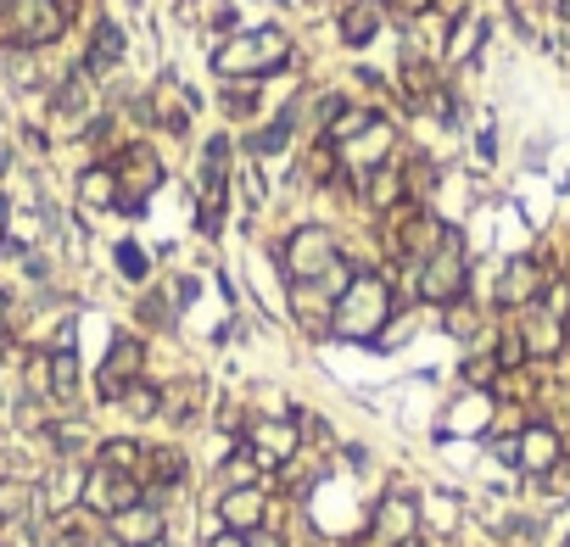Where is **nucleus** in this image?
Wrapping results in <instances>:
<instances>
[{"instance_id": "1", "label": "nucleus", "mask_w": 570, "mask_h": 547, "mask_svg": "<svg viewBox=\"0 0 570 547\" xmlns=\"http://www.w3.org/2000/svg\"><path fill=\"white\" fill-rule=\"evenodd\" d=\"M391 319V286L380 280V274H353L347 291L331 302V330L342 341H375V330H386Z\"/></svg>"}, {"instance_id": "2", "label": "nucleus", "mask_w": 570, "mask_h": 547, "mask_svg": "<svg viewBox=\"0 0 570 547\" xmlns=\"http://www.w3.org/2000/svg\"><path fill=\"white\" fill-rule=\"evenodd\" d=\"M464 286H470V262H464V246H459V235L448 229L442 235V246L420 262V280H415V297L420 302H437V308H448V302H459L464 297Z\"/></svg>"}, {"instance_id": "3", "label": "nucleus", "mask_w": 570, "mask_h": 547, "mask_svg": "<svg viewBox=\"0 0 570 547\" xmlns=\"http://www.w3.org/2000/svg\"><path fill=\"white\" fill-rule=\"evenodd\" d=\"M291 56V45H286V34L280 29H252L247 40H229V45H218V73L224 78H264L269 67H280Z\"/></svg>"}, {"instance_id": "4", "label": "nucleus", "mask_w": 570, "mask_h": 547, "mask_svg": "<svg viewBox=\"0 0 570 547\" xmlns=\"http://www.w3.org/2000/svg\"><path fill=\"white\" fill-rule=\"evenodd\" d=\"M7 29H12V45H29V51H40V45H56L62 34H67V18L73 12H62L56 0H7Z\"/></svg>"}, {"instance_id": "5", "label": "nucleus", "mask_w": 570, "mask_h": 547, "mask_svg": "<svg viewBox=\"0 0 570 547\" xmlns=\"http://www.w3.org/2000/svg\"><path fill=\"white\" fill-rule=\"evenodd\" d=\"M146 497V481L140 475H118V470H90L85 475V492H78V508L96 514V519H112L118 508H135Z\"/></svg>"}, {"instance_id": "6", "label": "nucleus", "mask_w": 570, "mask_h": 547, "mask_svg": "<svg viewBox=\"0 0 570 547\" xmlns=\"http://www.w3.org/2000/svg\"><path fill=\"white\" fill-rule=\"evenodd\" d=\"M342 257V246H336V235L331 229H319V224H308V229H297L286 246H280V268L291 274V280H319L324 268H331Z\"/></svg>"}, {"instance_id": "7", "label": "nucleus", "mask_w": 570, "mask_h": 547, "mask_svg": "<svg viewBox=\"0 0 570 547\" xmlns=\"http://www.w3.org/2000/svg\"><path fill=\"white\" fill-rule=\"evenodd\" d=\"M140 363H146V346H140L135 335H118L112 352H107V363H101V375H96V392H101L107 403H118V397L140 380Z\"/></svg>"}, {"instance_id": "8", "label": "nucleus", "mask_w": 570, "mask_h": 547, "mask_svg": "<svg viewBox=\"0 0 570 547\" xmlns=\"http://www.w3.org/2000/svg\"><path fill=\"white\" fill-rule=\"evenodd\" d=\"M218 525L224 530H258V525H269V492L264 486H224L218 492Z\"/></svg>"}, {"instance_id": "9", "label": "nucleus", "mask_w": 570, "mask_h": 547, "mask_svg": "<svg viewBox=\"0 0 570 547\" xmlns=\"http://www.w3.org/2000/svg\"><path fill=\"white\" fill-rule=\"evenodd\" d=\"M247 447L258 452V464H264V470H280V464H291V459H297V447H302V425H291V419H264V425H252V430H247Z\"/></svg>"}, {"instance_id": "10", "label": "nucleus", "mask_w": 570, "mask_h": 547, "mask_svg": "<svg viewBox=\"0 0 570 547\" xmlns=\"http://www.w3.org/2000/svg\"><path fill=\"white\" fill-rule=\"evenodd\" d=\"M542 291H548V268L537 257H515L498 274V308H531L542 302Z\"/></svg>"}, {"instance_id": "11", "label": "nucleus", "mask_w": 570, "mask_h": 547, "mask_svg": "<svg viewBox=\"0 0 570 547\" xmlns=\"http://www.w3.org/2000/svg\"><path fill=\"white\" fill-rule=\"evenodd\" d=\"M515 464H520L526 475H548L553 464H564L559 430H553V425H526V430L515 436Z\"/></svg>"}, {"instance_id": "12", "label": "nucleus", "mask_w": 570, "mask_h": 547, "mask_svg": "<svg viewBox=\"0 0 570 547\" xmlns=\"http://www.w3.org/2000/svg\"><path fill=\"white\" fill-rule=\"evenodd\" d=\"M107 536L123 541V547H146V541H162V508L151 497H140L135 508H118L107 519Z\"/></svg>"}, {"instance_id": "13", "label": "nucleus", "mask_w": 570, "mask_h": 547, "mask_svg": "<svg viewBox=\"0 0 570 547\" xmlns=\"http://www.w3.org/2000/svg\"><path fill=\"white\" fill-rule=\"evenodd\" d=\"M112 168H118V185H123V196H135V202H146V196L162 185V162H157L146 146H123Z\"/></svg>"}, {"instance_id": "14", "label": "nucleus", "mask_w": 570, "mask_h": 547, "mask_svg": "<svg viewBox=\"0 0 570 547\" xmlns=\"http://www.w3.org/2000/svg\"><path fill=\"white\" fill-rule=\"evenodd\" d=\"M391 140H397V129H391L386 118H375L364 135H353V140H347V162H353V173L364 179L369 168H380V162H386V151H391Z\"/></svg>"}, {"instance_id": "15", "label": "nucleus", "mask_w": 570, "mask_h": 547, "mask_svg": "<svg viewBox=\"0 0 570 547\" xmlns=\"http://www.w3.org/2000/svg\"><path fill=\"white\" fill-rule=\"evenodd\" d=\"M375 536H380V541H391V547H402V541L415 536V503L391 492V497L375 508Z\"/></svg>"}, {"instance_id": "16", "label": "nucleus", "mask_w": 570, "mask_h": 547, "mask_svg": "<svg viewBox=\"0 0 570 547\" xmlns=\"http://www.w3.org/2000/svg\"><path fill=\"white\" fill-rule=\"evenodd\" d=\"M118 196H123V185H118V168L112 162L85 168V179H78V202L101 213V207H118Z\"/></svg>"}, {"instance_id": "17", "label": "nucleus", "mask_w": 570, "mask_h": 547, "mask_svg": "<svg viewBox=\"0 0 570 547\" xmlns=\"http://www.w3.org/2000/svg\"><path fill=\"white\" fill-rule=\"evenodd\" d=\"M364 196H369V207L391 213L402 196H409V191H402V168H397V162H380V168H369V173H364Z\"/></svg>"}, {"instance_id": "18", "label": "nucleus", "mask_w": 570, "mask_h": 547, "mask_svg": "<svg viewBox=\"0 0 570 547\" xmlns=\"http://www.w3.org/2000/svg\"><path fill=\"white\" fill-rule=\"evenodd\" d=\"M520 335H526V352H531V357H553V352H564V324H559L553 313H542V308L520 324Z\"/></svg>"}, {"instance_id": "19", "label": "nucleus", "mask_w": 570, "mask_h": 547, "mask_svg": "<svg viewBox=\"0 0 570 547\" xmlns=\"http://www.w3.org/2000/svg\"><path fill=\"white\" fill-rule=\"evenodd\" d=\"M96 464H101V470H118V475H140L146 447H140L135 436H107V441L96 447Z\"/></svg>"}, {"instance_id": "20", "label": "nucleus", "mask_w": 570, "mask_h": 547, "mask_svg": "<svg viewBox=\"0 0 570 547\" xmlns=\"http://www.w3.org/2000/svg\"><path fill=\"white\" fill-rule=\"evenodd\" d=\"M291 308H297V319H302L308 330H331V297H324L313 280H297V286H291Z\"/></svg>"}, {"instance_id": "21", "label": "nucleus", "mask_w": 570, "mask_h": 547, "mask_svg": "<svg viewBox=\"0 0 570 547\" xmlns=\"http://www.w3.org/2000/svg\"><path fill=\"white\" fill-rule=\"evenodd\" d=\"M380 34V0H353L342 12V40L347 45H369Z\"/></svg>"}, {"instance_id": "22", "label": "nucleus", "mask_w": 570, "mask_h": 547, "mask_svg": "<svg viewBox=\"0 0 570 547\" xmlns=\"http://www.w3.org/2000/svg\"><path fill=\"white\" fill-rule=\"evenodd\" d=\"M118 62H123V29H118V23H101L96 40H90V51H85V73L96 78V73H107V67H118Z\"/></svg>"}, {"instance_id": "23", "label": "nucleus", "mask_w": 570, "mask_h": 547, "mask_svg": "<svg viewBox=\"0 0 570 547\" xmlns=\"http://www.w3.org/2000/svg\"><path fill=\"white\" fill-rule=\"evenodd\" d=\"M45 380H51V397H62V403L78 397V357H73V346H56V352H51Z\"/></svg>"}, {"instance_id": "24", "label": "nucleus", "mask_w": 570, "mask_h": 547, "mask_svg": "<svg viewBox=\"0 0 570 547\" xmlns=\"http://www.w3.org/2000/svg\"><path fill=\"white\" fill-rule=\"evenodd\" d=\"M90 84H96V78H90L85 67H78V73H67V78L56 84V96H51V107H56L62 118H78V112L90 107Z\"/></svg>"}, {"instance_id": "25", "label": "nucleus", "mask_w": 570, "mask_h": 547, "mask_svg": "<svg viewBox=\"0 0 570 547\" xmlns=\"http://www.w3.org/2000/svg\"><path fill=\"white\" fill-rule=\"evenodd\" d=\"M146 112H151V118H157L162 129H169V135H185V129H191V112H185V107L174 101V84H162L157 96L146 101Z\"/></svg>"}, {"instance_id": "26", "label": "nucleus", "mask_w": 570, "mask_h": 547, "mask_svg": "<svg viewBox=\"0 0 570 547\" xmlns=\"http://www.w3.org/2000/svg\"><path fill=\"white\" fill-rule=\"evenodd\" d=\"M302 179H308V185H331V179H336V146H331V140H313V146H308Z\"/></svg>"}, {"instance_id": "27", "label": "nucleus", "mask_w": 570, "mask_h": 547, "mask_svg": "<svg viewBox=\"0 0 570 547\" xmlns=\"http://www.w3.org/2000/svg\"><path fill=\"white\" fill-rule=\"evenodd\" d=\"M29 508H34V486H29V481H0V519L23 525Z\"/></svg>"}, {"instance_id": "28", "label": "nucleus", "mask_w": 570, "mask_h": 547, "mask_svg": "<svg viewBox=\"0 0 570 547\" xmlns=\"http://www.w3.org/2000/svg\"><path fill=\"white\" fill-rule=\"evenodd\" d=\"M375 118H380V112H369V107H342V112H336V124H331V129H324L319 140H331V146H342V140H353V135H364V129H369Z\"/></svg>"}, {"instance_id": "29", "label": "nucleus", "mask_w": 570, "mask_h": 547, "mask_svg": "<svg viewBox=\"0 0 570 547\" xmlns=\"http://www.w3.org/2000/svg\"><path fill=\"white\" fill-rule=\"evenodd\" d=\"M258 452L247 447V441H240L235 452H229V464H224V486H258Z\"/></svg>"}, {"instance_id": "30", "label": "nucleus", "mask_w": 570, "mask_h": 547, "mask_svg": "<svg viewBox=\"0 0 570 547\" xmlns=\"http://www.w3.org/2000/svg\"><path fill=\"white\" fill-rule=\"evenodd\" d=\"M118 403H123V414H129V419H157V414H162V392H157V386H146V380H135Z\"/></svg>"}, {"instance_id": "31", "label": "nucleus", "mask_w": 570, "mask_h": 547, "mask_svg": "<svg viewBox=\"0 0 570 547\" xmlns=\"http://www.w3.org/2000/svg\"><path fill=\"white\" fill-rule=\"evenodd\" d=\"M493 357H498V369H504V375H515V369H520V363L531 357V352H526V335H520V324L498 335V352H493Z\"/></svg>"}, {"instance_id": "32", "label": "nucleus", "mask_w": 570, "mask_h": 547, "mask_svg": "<svg viewBox=\"0 0 570 547\" xmlns=\"http://www.w3.org/2000/svg\"><path fill=\"white\" fill-rule=\"evenodd\" d=\"M402 89H409V96H437V67L431 62H402Z\"/></svg>"}, {"instance_id": "33", "label": "nucleus", "mask_w": 570, "mask_h": 547, "mask_svg": "<svg viewBox=\"0 0 570 547\" xmlns=\"http://www.w3.org/2000/svg\"><path fill=\"white\" fill-rule=\"evenodd\" d=\"M442 324H448V330H453L459 341H470V335L481 330V313H475V308H470V302L459 297V302H448V308H442Z\"/></svg>"}, {"instance_id": "34", "label": "nucleus", "mask_w": 570, "mask_h": 547, "mask_svg": "<svg viewBox=\"0 0 570 547\" xmlns=\"http://www.w3.org/2000/svg\"><path fill=\"white\" fill-rule=\"evenodd\" d=\"M7 73H12V84H18V89H29V84L40 78L34 51H29V45H7Z\"/></svg>"}, {"instance_id": "35", "label": "nucleus", "mask_w": 570, "mask_h": 547, "mask_svg": "<svg viewBox=\"0 0 570 547\" xmlns=\"http://www.w3.org/2000/svg\"><path fill=\"white\" fill-rule=\"evenodd\" d=\"M196 397H202V392H196V380H191L185 392H180V386H174V392H162V414H169V419H191V414H196Z\"/></svg>"}, {"instance_id": "36", "label": "nucleus", "mask_w": 570, "mask_h": 547, "mask_svg": "<svg viewBox=\"0 0 570 547\" xmlns=\"http://www.w3.org/2000/svg\"><path fill=\"white\" fill-rule=\"evenodd\" d=\"M498 375H504V369H498L493 352H481V357L464 363V380H470V386H498Z\"/></svg>"}, {"instance_id": "37", "label": "nucleus", "mask_w": 570, "mask_h": 547, "mask_svg": "<svg viewBox=\"0 0 570 547\" xmlns=\"http://www.w3.org/2000/svg\"><path fill=\"white\" fill-rule=\"evenodd\" d=\"M146 268H151L146 251H140L135 240H123V246H118V274H123V280H146Z\"/></svg>"}, {"instance_id": "38", "label": "nucleus", "mask_w": 570, "mask_h": 547, "mask_svg": "<svg viewBox=\"0 0 570 547\" xmlns=\"http://www.w3.org/2000/svg\"><path fill=\"white\" fill-rule=\"evenodd\" d=\"M431 7H437V0H391L397 18H420V12H431Z\"/></svg>"}, {"instance_id": "39", "label": "nucleus", "mask_w": 570, "mask_h": 547, "mask_svg": "<svg viewBox=\"0 0 570 547\" xmlns=\"http://www.w3.org/2000/svg\"><path fill=\"white\" fill-rule=\"evenodd\" d=\"M247 547H286V541H280L275 530H264V525H258V530H247Z\"/></svg>"}, {"instance_id": "40", "label": "nucleus", "mask_w": 570, "mask_h": 547, "mask_svg": "<svg viewBox=\"0 0 570 547\" xmlns=\"http://www.w3.org/2000/svg\"><path fill=\"white\" fill-rule=\"evenodd\" d=\"M207 547H247V536H240V530H218Z\"/></svg>"}, {"instance_id": "41", "label": "nucleus", "mask_w": 570, "mask_h": 547, "mask_svg": "<svg viewBox=\"0 0 570 547\" xmlns=\"http://www.w3.org/2000/svg\"><path fill=\"white\" fill-rule=\"evenodd\" d=\"M564 352H570V313H564Z\"/></svg>"}, {"instance_id": "42", "label": "nucleus", "mask_w": 570, "mask_h": 547, "mask_svg": "<svg viewBox=\"0 0 570 547\" xmlns=\"http://www.w3.org/2000/svg\"><path fill=\"white\" fill-rule=\"evenodd\" d=\"M96 547H123V541H112V536H107V541H96Z\"/></svg>"}, {"instance_id": "43", "label": "nucleus", "mask_w": 570, "mask_h": 547, "mask_svg": "<svg viewBox=\"0 0 570 547\" xmlns=\"http://www.w3.org/2000/svg\"><path fill=\"white\" fill-rule=\"evenodd\" d=\"M146 547H169V541H146Z\"/></svg>"}, {"instance_id": "44", "label": "nucleus", "mask_w": 570, "mask_h": 547, "mask_svg": "<svg viewBox=\"0 0 570 547\" xmlns=\"http://www.w3.org/2000/svg\"><path fill=\"white\" fill-rule=\"evenodd\" d=\"M564 547H570V536H564Z\"/></svg>"}]
</instances>
